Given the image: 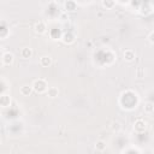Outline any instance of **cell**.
<instances>
[{
    "instance_id": "12",
    "label": "cell",
    "mask_w": 154,
    "mask_h": 154,
    "mask_svg": "<svg viewBox=\"0 0 154 154\" xmlns=\"http://www.w3.org/2000/svg\"><path fill=\"white\" fill-rule=\"evenodd\" d=\"M52 64V58L48 57V55H43L40 58V65L42 67H48L49 65Z\"/></svg>"
},
{
    "instance_id": "9",
    "label": "cell",
    "mask_w": 154,
    "mask_h": 154,
    "mask_svg": "<svg viewBox=\"0 0 154 154\" xmlns=\"http://www.w3.org/2000/svg\"><path fill=\"white\" fill-rule=\"evenodd\" d=\"M20 57L23 59H29L32 57V49L29 48V47H24L20 49Z\"/></svg>"
},
{
    "instance_id": "11",
    "label": "cell",
    "mask_w": 154,
    "mask_h": 154,
    "mask_svg": "<svg viewBox=\"0 0 154 154\" xmlns=\"http://www.w3.org/2000/svg\"><path fill=\"white\" fill-rule=\"evenodd\" d=\"M64 7L66 11H75L77 8V2L72 1V0H67L64 2Z\"/></svg>"
},
{
    "instance_id": "1",
    "label": "cell",
    "mask_w": 154,
    "mask_h": 154,
    "mask_svg": "<svg viewBox=\"0 0 154 154\" xmlns=\"http://www.w3.org/2000/svg\"><path fill=\"white\" fill-rule=\"evenodd\" d=\"M120 99H125V102H120L122 107L125 109H134L138 105V95L132 90H126L122 94Z\"/></svg>"
},
{
    "instance_id": "18",
    "label": "cell",
    "mask_w": 154,
    "mask_h": 154,
    "mask_svg": "<svg viewBox=\"0 0 154 154\" xmlns=\"http://www.w3.org/2000/svg\"><path fill=\"white\" fill-rule=\"evenodd\" d=\"M8 35V29L6 26H0V38H5Z\"/></svg>"
},
{
    "instance_id": "16",
    "label": "cell",
    "mask_w": 154,
    "mask_h": 154,
    "mask_svg": "<svg viewBox=\"0 0 154 154\" xmlns=\"http://www.w3.org/2000/svg\"><path fill=\"white\" fill-rule=\"evenodd\" d=\"M153 111H154V103L153 102H146L144 103V112L147 113V114H152L153 113Z\"/></svg>"
},
{
    "instance_id": "13",
    "label": "cell",
    "mask_w": 154,
    "mask_h": 154,
    "mask_svg": "<svg viewBox=\"0 0 154 154\" xmlns=\"http://www.w3.org/2000/svg\"><path fill=\"white\" fill-rule=\"evenodd\" d=\"M19 93L23 96H29L32 93V87L31 85H22L20 89H19Z\"/></svg>"
},
{
    "instance_id": "4",
    "label": "cell",
    "mask_w": 154,
    "mask_h": 154,
    "mask_svg": "<svg viewBox=\"0 0 154 154\" xmlns=\"http://www.w3.org/2000/svg\"><path fill=\"white\" fill-rule=\"evenodd\" d=\"M134 130L138 134H142L147 130V123L143 120V119H137L135 123H134Z\"/></svg>"
},
{
    "instance_id": "3",
    "label": "cell",
    "mask_w": 154,
    "mask_h": 154,
    "mask_svg": "<svg viewBox=\"0 0 154 154\" xmlns=\"http://www.w3.org/2000/svg\"><path fill=\"white\" fill-rule=\"evenodd\" d=\"M138 11L142 16H148L153 12V5L152 2L147 1V2H141L140 6H138Z\"/></svg>"
},
{
    "instance_id": "10",
    "label": "cell",
    "mask_w": 154,
    "mask_h": 154,
    "mask_svg": "<svg viewBox=\"0 0 154 154\" xmlns=\"http://www.w3.org/2000/svg\"><path fill=\"white\" fill-rule=\"evenodd\" d=\"M123 55H124V59L126 61H132V60H135V57H136V54L132 49H125Z\"/></svg>"
},
{
    "instance_id": "15",
    "label": "cell",
    "mask_w": 154,
    "mask_h": 154,
    "mask_svg": "<svg viewBox=\"0 0 154 154\" xmlns=\"http://www.w3.org/2000/svg\"><path fill=\"white\" fill-rule=\"evenodd\" d=\"M95 149L99 150V152H103L106 149V142L102 141V140H99L95 142Z\"/></svg>"
},
{
    "instance_id": "5",
    "label": "cell",
    "mask_w": 154,
    "mask_h": 154,
    "mask_svg": "<svg viewBox=\"0 0 154 154\" xmlns=\"http://www.w3.org/2000/svg\"><path fill=\"white\" fill-rule=\"evenodd\" d=\"M1 61L4 65L8 66V65H12L13 61H14V55L11 53V52H5L2 55H1Z\"/></svg>"
},
{
    "instance_id": "6",
    "label": "cell",
    "mask_w": 154,
    "mask_h": 154,
    "mask_svg": "<svg viewBox=\"0 0 154 154\" xmlns=\"http://www.w3.org/2000/svg\"><path fill=\"white\" fill-rule=\"evenodd\" d=\"M61 41L65 45H71L75 42V35L72 32H65L61 35Z\"/></svg>"
},
{
    "instance_id": "17",
    "label": "cell",
    "mask_w": 154,
    "mask_h": 154,
    "mask_svg": "<svg viewBox=\"0 0 154 154\" xmlns=\"http://www.w3.org/2000/svg\"><path fill=\"white\" fill-rule=\"evenodd\" d=\"M114 5H116V1H113V0H103L102 1V6L106 8H112Z\"/></svg>"
},
{
    "instance_id": "14",
    "label": "cell",
    "mask_w": 154,
    "mask_h": 154,
    "mask_svg": "<svg viewBox=\"0 0 154 154\" xmlns=\"http://www.w3.org/2000/svg\"><path fill=\"white\" fill-rule=\"evenodd\" d=\"M47 95L49 96V97H55V96H58V94H59V90H58V88L57 87H49L48 89H47Z\"/></svg>"
},
{
    "instance_id": "8",
    "label": "cell",
    "mask_w": 154,
    "mask_h": 154,
    "mask_svg": "<svg viewBox=\"0 0 154 154\" xmlns=\"http://www.w3.org/2000/svg\"><path fill=\"white\" fill-rule=\"evenodd\" d=\"M10 105H11V97H10V95H7V94L0 95V106L8 107Z\"/></svg>"
},
{
    "instance_id": "19",
    "label": "cell",
    "mask_w": 154,
    "mask_h": 154,
    "mask_svg": "<svg viewBox=\"0 0 154 154\" xmlns=\"http://www.w3.org/2000/svg\"><path fill=\"white\" fill-rule=\"evenodd\" d=\"M153 36H154V31L152 30V31L149 32V35H148V41H149V43H150V45H153V43H154V38H153Z\"/></svg>"
},
{
    "instance_id": "7",
    "label": "cell",
    "mask_w": 154,
    "mask_h": 154,
    "mask_svg": "<svg viewBox=\"0 0 154 154\" xmlns=\"http://www.w3.org/2000/svg\"><path fill=\"white\" fill-rule=\"evenodd\" d=\"M34 29H35V32H37V34H45L47 28H46V24H45L42 20H40V22H37V23L35 24Z\"/></svg>"
},
{
    "instance_id": "2",
    "label": "cell",
    "mask_w": 154,
    "mask_h": 154,
    "mask_svg": "<svg viewBox=\"0 0 154 154\" xmlns=\"http://www.w3.org/2000/svg\"><path fill=\"white\" fill-rule=\"evenodd\" d=\"M32 90L38 93V94H42V93H46L47 89H48V85H47V82L43 79V78H38V79H35L32 82Z\"/></svg>"
}]
</instances>
